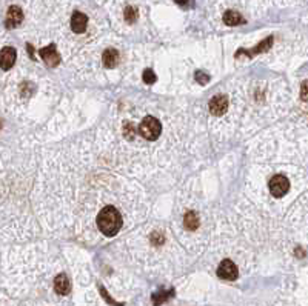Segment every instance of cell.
Instances as JSON below:
<instances>
[{
    "instance_id": "obj_17",
    "label": "cell",
    "mask_w": 308,
    "mask_h": 306,
    "mask_svg": "<svg viewBox=\"0 0 308 306\" xmlns=\"http://www.w3.org/2000/svg\"><path fill=\"white\" fill-rule=\"evenodd\" d=\"M136 132H138V129H136V127H134L131 122L125 123V127H123V135H125V137L131 140L134 135H136Z\"/></svg>"
},
{
    "instance_id": "obj_10",
    "label": "cell",
    "mask_w": 308,
    "mask_h": 306,
    "mask_svg": "<svg viewBox=\"0 0 308 306\" xmlns=\"http://www.w3.org/2000/svg\"><path fill=\"white\" fill-rule=\"evenodd\" d=\"M54 289L57 294H60V296H66L68 292L71 291V283L68 280V277L65 274H59L54 280Z\"/></svg>"
},
{
    "instance_id": "obj_13",
    "label": "cell",
    "mask_w": 308,
    "mask_h": 306,
    "mask_svg": "<svg viewBox=\"0 0 308 306\" xmlns=\"http://www.w3.org/2000/svg\"><path fill=\"white\" fill-rule=\"evenodd\" d=\"M184 223H185V228L190 230V231H195L199 228V217H197V214L195 211H188L185 214V217H184Z\"/></svg>"
},
{
    "instance_id": "obj_19",
    "label": "cell",
    "mask_w": 308,
    "mask_h": 306,
    "mask_svg": "<svg viewBox=\"0 0 308 306\" xmlns=\"http://www.w3.org/2000/svg\"><path fill=\"white\" fill-rule=\"evenodd\" d=\"M196 80H197L200 85H207V83L210 82V76H208V74H205V73H202V71H197V73H196Z\"/></svg>"
},
{
    "instance_id": "obj_3",
    "label": "cell",
    "mask_w": 308,
    "mask_h": 306,
    "mask_svg": "<svg viewBox=\"0 0 308 306\" xmlns=\"http://www.w3.org/2000/svg\"><path fill=\"white\" fill-rule=\"evenodd\" d=\"M270 192L275 197H283L285 194H287L288 192V189H290V182H288V178L285 177V176H282V174H278V176H275L271 180H270Z\"/></svg>"
},
{
    "instance_id": "obj_11",
    "label": "cell",
    "mask_w": 308,
    "mask_h": 306,
    "mask_svg": "<svg viewBox=\"0 0 308 306\" xmlns=\"http://www.w3.org/2000/svg\"><path fill=\"white\" fill-rule=\"evenodd\" d=\"M102 60H104V65L107 68H114L117 65V62H119V52L116 50L110 48V50H107L104 52V55H102Z\"/></svg>"
},
{
    "instance_id": "obj_22",
    "label": "cell",
    "mask_w": 308,
    "mask_h": 306,
    "mask_svg": "<svg viewBox=\"0 0 308 306\" xmlns=\"http://www.w3.org/2000/svg\"><path fill=\"white\" fill-rule=\"evenodd\" d=\"M174 2H177L179 5H185V3H187V0H174Z\"/></svg>"
},
{
    "instance_id": "obj_15",
    "label": "cell",
    "mask_w": 308,
    "mask_h": 306,
    "mask_svg": "<svg viewBox=\"0 0 308 306\" xmlns=\"http://www.w3.org/2000/svg\"><path fill=\"white\" fill-rule=\"evenodd\" d=\"M273 45V37H267L262 43H259L254 50H252V52H247V55H254V54H259V52H265L271 48Z\"/></svg>"
},
{
    "instance_id": "obj_7",
    "label": "cell",
    "mask_w": 308,
    "mask_h": 306,
    "mask_svg": "<svg viewBox=\"0 0 308 306\" xmlns=\"http://www.w3.org/2000/svg\"><path fill=\"white\" fill-rule=\"evenodd\" d=\"M39 54L43 59V62L50 66H57L60 63V55H59V52H57L54 45H50V47H47V48H42L39 51Z\"/></svg>"
},
{
    "instance_id": "obj_6",
    "label": "cell",
    "mask_w": 308,
    "mask_h": 306,
    "mask_svg": "<svg viewBox=\"0 0 308 306\" xmlns=\"http://www.w3.org/2000/svg\"><path fill=\"white\" fill-rule=\"evenodd\" d=\"M16 57H17V52L14 48H11V47L3 48L0 51V68L5 71L11 70L16 63Z\"/></svg>"
},
{
    "instance_id": "obj_9",
    "label": "cell",
    "mask_w": 308,
    "mask_h": 306,
    "mask_svg": "<svg viewBox=\"0 0 308 306\" xmlns=\"http://www.w3.org/2000/svg\"><path fill=\"white\" fill-rule=\"evenodd\" d=\"M86 25H88V17L84 13L76 11V13L71 16V29L77 34H81V32H85Z\"/></svg>"
},
{
    "instance_id": "obj_12",
    "label": "cell",
    "mask_w": 308,
    "mask_h": 306,
    "mask_svg": "<svg viewBox=\"0 0 308 306\" xmlns=\"http://www.w3.org/2000/svg\"><path fill=\"white\" fill-rule=\"evenodd\" d=\"M224 22L228 26H236V25L244 24V19L241 14L236 13V11H226V13L224 14Z\"/></svg>"
},
{
    "instance_id": "obj_8",
    "label": "cell",
    "mask_w": 308,
    "mask_h": 306,
    "mask_svg": "<svg viewBox=\"0 0 308 306\" xmlns=\"http://www.w3.org/2000/svg\"><path fill=\"white\" fill-rule=\"evenodd\" d=\"M24 20V11L19 6H9L6 14V28H16Z\"/></svg>"
},
{
    "instance_id": "obj_2",
    "label": "cell",
    "mask_w": 308,
    "mask_h": 306,
    "mask_svg": "<svg viewBox=\"0 0 308 306\" xmlns=\"http://www.w3.org/2000/svg\"><path fill=\"white\" fill-rule=\"evenodd\" d=\"M139 131L142 134V137H145L146 140H156L162 132V125L156 117L148 116L140 122Z\"/></svg>"
},
{
    "instance_id": "obj_4",
    "label": "cell",
    "mask_w": 308,
    "mask_h": 306,
    "mask_svg": "<svg viewBox=\"0 0 308 306\" xmlns=\"http://www.w3.org/2000/svg\"><path fill=\"white\" fill-rule=\"evenodd\" d=\"M210 112L214 116H224L226 109H228V97L226 96H222V94H218L214 96L211 100H210Z\"/></svg>"
},
{
    "instance_id": "obj_21",
    "label": "cell",
    "mask_w": 308,
    "mask_h": 306,
    "mask_svg": "<svg viewBox=\"0 0 308 306\" xmlns=\"http://www.w3.org/2000/svg\"><path fill=\"white\" fill-rule=\"evenodd\" d=\"M302 100L307 102V82L302 83Z\"/></svg>"
},
{
    "instance_id": "obj_16",
    "label": "cell",
    "mask_w": 308,
    "mask_h": 306,
    "mask_svg": "<svg viewBox=\"0 0 308 306\" xmlns=\"http://www.w3.org/2000/svg\"><path fill=\"white\" fill-rule=\"evenodd\" d=\"M136 19H138V9L133 6L125 8V20H127L128 24H134Z\"/></svg>"
},
{
    "instance_id": "obj_18",
    "label": "cell",
    "mask_w": 308,
    "mask_h": 306,
    "mask_svg": "<svg viewBox=\"0 0 308 306\" xmlns=\"http://www.w3.org/2000/svg\"><path fill=\"white\" fill-rule=\"evenodd\" d=\"M143 82H145L146 85L154 83V82H156V74H154L151 70H145V71H143Z\"/></svg>"
},
{
    "instance_id": "obj_1",
    "label": "cell",
    "mask_w": 308,
    "mask_h": 306,
    "mask_svg": "<svg viewBox=\"0 0 308 306\" xmlns=\"http://www.w3.org/2000/svg\"><path fill=\"white\" fill-rule=\"evenodd\" d=\"M97 226L104 235L107 237L116 235L122 228L120 212L112 206H105L97 215Z\"/></svg>"
},
{
    "instance_id": "obj_20",
    "label": "cell",
    "mask_w": 308,
    "mask_h": 306,
    "mask_svg": "<svg viewBox=\"0 0 308 306\" xmlns=\"http://www.w3.org/2000/svg\"><path fill=\"white\" fill-rule=\"evenodd\" d=\"M153 243L154 245H161V243H164V237L162 235H159V234H153Z\"/></svg>"
},
{
    "instance_id": "obj_14",
    "label": "cell",
    "mask_w": 308,
    "mask_h": 306,
    "mask_svg": "<svg viewBox=\"0 0 308 306\" xmlns=\"http://www.w3.org/2000/svg\"><path fill=\"white\" fill-rule=\"evenodd\" d=\"M174 296V291L173 289H169V291H162V292H156L153 294V302L156 306H159L161 303H165L169 297H173Z\"/></svg>"
},
{
    "instance_id": "obj_5",
    "label": "cell",
    "mask_w": 308,
    "mask_h": 306,
    "mask_svg": "<svg viewBox=\"0 0 308 306\" xmlns=\"http://www.w3.org/2000/svg\"><path fill=\"white\" fill-rule=\"evenodd\" d=\"M237 266L231 260H224L218 268V276L224 280H236L237 279Z\"/></svg>"
}]
</instances>
